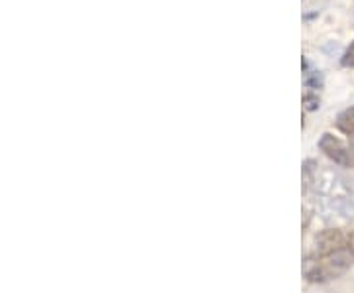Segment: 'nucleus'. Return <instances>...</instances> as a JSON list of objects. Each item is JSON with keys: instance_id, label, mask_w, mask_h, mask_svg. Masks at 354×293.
I'll use <instances>...</instances> for the list:
<instances>
[{"instance_id": "obj_4", "label": "nucleus", "mask_w": 354, "mask_h": 293, "mask_svg": "<svg viewBox=\"0 0 354 293\" xmlns=\"http://www.w3.org/2000/svg\"><path fill=\"white\" fill-rule=\"evenodd\" d=\"M304 83L305 87L309 91H321L323 89V85H325V77H323V73L321 71H317V69H307L305 71V77H304Z\"/></svg>"}, {"instance_id": "obj_3", "label": "nucleus", "mask_w": 354, "mask_h": 293, "mask_svg": "<svg viewBox=\"0 0 354 293\" xmlns=\"http://www.w3.org/2000/svg\"><path fill=\"white\" fill-rule=\"evenodd\" d=\"M335 122H337V128L341 132L348 134V136H354V106H348V108L341 111Z\"/></svg>"}, {"instance_id": "obj_2", "label": "nucleus", "mask_w": 354, "mask_h": 293, "mask_svg": "<svg viewBox=\"0 0 354 293\" xmlns=\"http://www.w3.org/2000/svg\"><path fill=\"white\" fill-rule=\"evenodd\" d=\"M319 150L325 153L329 160H333L335 164H339L341 167H353L354 166V155L351 152V148L344 146V142L335 138L333 134H323L319 140Z\"/></svg>"}, {"instance_id": "obj_5", "label": "nucleus", "mask_w": 354, "mask_h": 293, "mask_svg": "<svg viewBox=\"0 0 354 293\" xmlns=\"http://www.w3.org/2000/svg\"><path fill=\"white\" fill-rule=\"evenodd\" d=\"M321 106V99H319V95H317L315 91H309V93H305L304 95V108L305 111H309V113H313Z\"/></svg>"}, {"instance_id": "obj_6", "label": "nucleus", "mask_w": 354, "mask_h": 293, "mask_svg": "<svg viewBox=\"0 0 354 293\" xmlns=\"http://www.w3.org/2000/svg\"><path fill=\"white\" fill-rule=\"evenodd\" d=\"M341 65L342 67H354V39L348 44V48L344 50V53L341 55Z\"/></svg>"}, {"instance_id": "obj_7", "label": "nucleus", "mask_w": 354, "mask_h": 293, "mask_svg": "<svg viewBox=\"0 0 354 293\" xmlns=\"http://www.w3.org/2000/svg\"><path fill=\"white\" fill-rule=\"evenodd\" d=\"M351 152H353L354 155V136H351Z\"/></svg>"}, {"instance_id": "obj_1", "label": "nucleus", "mask_w": 354, "mask_h": 293, "mask_svg": "<svg viewBox=\"0 0 354 293\" xmlns=\"http://www.w3.org/2000/svg\"><path fill=\"white\" fill-rule=\"evenodd\" d=\"M354 254L348 244L341 248L327 252V254H317V258H309L305 264V278L309 281H329L342 276L346 270L353 266Z\"/></svg>"}]
</instances>
